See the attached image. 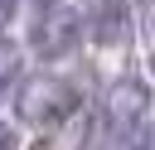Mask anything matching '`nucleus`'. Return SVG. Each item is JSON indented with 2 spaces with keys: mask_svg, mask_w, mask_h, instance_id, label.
I'll return each mask as SVG.
<instances>
[{
  "mask_svg": "<svg viewBox=\"0 0 155 150\" xmlns=\"http://www.w3.org/2000/svg\"><path fill=\"white\" fill-rule=\"evenodd\" d=\"M78 44H82V15H73V10H48L29 29V48L39 58H68Z\"/></svg>",
  "mask_w": 155,
  "mask_h": 150,
  "instance_id": "obj_2",
  "label": "nucleus"
},
{
  "mask_svg": "<svg viewBox=\"0 0 155 150\" xmlns=\"http://www.w3.org/2000/svg\"><path fill=\"white\" fill-rule=\"evenodd\" d=\"M78 111V92L63 77H29L19 87V116L29 126H63Z\"/></svg>",
  "mask_w": 155,
  "mask_h": 150,
  "instance_id": "obj_1",
  "label": "nucleus"
},
{
  "mask_svg": "<svg viewBox=\"0 0 155 150\" xmlns=\"http://www.w3.org/2000/svg\"><path fill=\"white\" fill-rule=\"evenodd\" d=\"M15 10H19V0H0V34L15 24Z\"/></svg>",
  "mask_w": 155,
  "mask_h": 150,
  "instance_id": "obj_7",
  "label": "nucleus"
},
{
  "mask_svg": "<svg viewBox=\"0 0 155 150\" xmlns=\"http://www.w3.org/2000/svg\"><path fill=\"white\" fill-rule=\"evenodd\" d=\"M150 10H155V0H150Z\"/></svg>",
  "mask_w": 155,
  "mask_h": 150,
  "instance_id": "obj_10",
  "label": "nucleus"
},
{
  "mask_svg": "<svg viewBox=\"0 0 155 150\" xmlns=\"http://www.w3.org/2000/svg\"><path fill=\"white\" fill-rule=\"evenodd\" d=\"M15 82H19V53H15L10 44H0V97H5Z\"/></svg>",
  "mask_w": 155,
  "mask_h": 150,
  "instance_id": "obj_5",
  "label": "nucleus"
},
{
  "mask_svg": "<svg viewBox=\"0 0 155 150\" xmlns=\"http://www.w3.org/2000/svg\"><path fill=\"white\" fill-rule=\"evenodd\" d=\"M97 39H102V44H121V39H126V5H121V0H107V5H102Z\"/></svg>",
  "mask_w": 155,
  "mask_h": 150,
  "instance_id": "obj_4",
  "label": "nucleus"
},
{
  "mask_svg": "<svg viewBox=\"0 0 155 150\" xmlns=\"http://www.w3.org/2000/svg\"><path fill=\"white\" fill-rule=\"evenodd\" d=\"M44 5H48V0H44Z\"/></svg>",
  "mask_w": 155,
  "mask_h": 150,
  "instance_id": "obj_11",
  "label": "nucleus"
},
{
  "mask_svg": "<svg viewBox=\"0 0 155 150\" xmlns=\"http://www.w3.org/2000/svg\"><path fill=\"white\" fill-rule=\"evenodd\" d=\"M150 73H155V53H150Z\"/></svg>",
  "mask_w": 155,
  "mask_h": 150,
  "instance_id": "obj_9",
  "label": "nucleus"
},
{
  "mask_svg": "<svg viewBox=\"0 0 155 150\" xmlns=\"http://www.w3.org/2000/svg\"><path fill=\"white\" fill-rule=\"evenodd\" d=\"M150 150H155V121H150Z\"/></svg>",
  "mask_w": 155,
  "mask_h": 150,
  "instance_id": "obj_8",
  "label": "nucleus"
},
{
  "mask_svg": "<svg viewBox=\"0 0 155 150\" xmlns=\"http://www.w3.org/2000/svg\"><path fill=\"white\" fill-rule=\"evenodd\" d=\"M140 116H145V87L140 82H116L111 92H107V131H116V135H126V131H136L140 126Z\"/></svg>",
  "mask_w": 155,
  "mask_h": 150,
  "instance_id": "obj_3",
  "label": "nucleus"
},
{
  "mask_svg": "<svg viewBox=\"0 0 155 150\" xmlns=\"http://www.w3.org/2000/svg\"><path fill=\"white\" fill-rule=\"evenodd\" d=\"M0 150H19V131L10 121H0Z\"/></svg>",
  "mask_w": 155,
  "mask_h": 150,
  "instance_id": "obj_6",
  "label": "nucleus"
}]
</instances>
